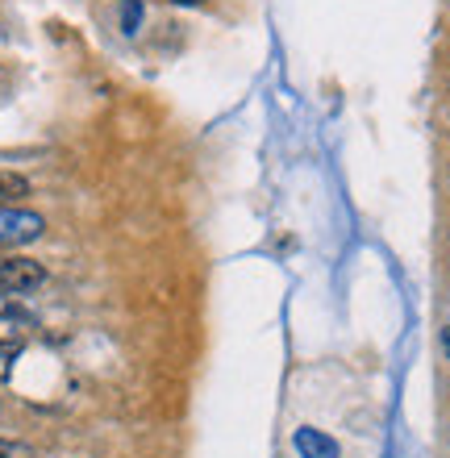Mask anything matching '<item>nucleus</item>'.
Returning a JSON list of instances; mask_svg holds the SVG:
<instances>
[{"label":"nucleus","instance_id":"f257e3e1","mask_svg":"<svg viewBox=\"0 0 450 458\" xmlns=\"http://www.w3.org/2000/svg\"><path fill=\"white\" fill-rule=\"evenodd\" d=\"M47 233V221L42 213H30V208H0V250H17V246H30Z\"/></svg>","mask_w":450,"mask_h":458},{"label":"nucleus","instance_id":"f03ea898","mask_svg":"<svg viewBox=\"0 0 450 458\" xmlns=\"http://www.w3.org/2000/svg\"><path fill=\"white\" fill-rule=\"evenodd\" d=\"M47 284V267L34 263V259H21V254H9V259H0V292H9V296H25V292H34Z\"/></svg>","mask_w":450,"mask_h":458},{"label":"nucleus","instance_id":"7ed1b4c3","mask_svg":"<svg viewBox=\"0 0 450 458\" xmlns=\"http://www.w3.org/2000/svg\"><path fill=\"white\" fill-rule=\"evenodd\" d=\"M293 446H296L301 458H338L342 454L338 442H334L329 434H321V429H313V425H301V429H296Z\"/></svg>","mask_w":450,"mask_h":458},{"label":"nucleus","instance_id":"20e7f679","mask_svg":"<svg viewBox=\"0 0 450 458\" xmlns=\"http://www.w3.org/2000/svg\"><path fill=\"white\" fill-rule=\"evenodd\" d=\"M21 196H30V180H25V175H17V171H0V208L17 205Z\"/></svg>","mask_w":450,"mask_h":458},{"label":"nucleus","instance_id":"39448f33","mask_svg":"<svg viewBox=\"0 0 450 458\" xmlns=\"http://www.w3.org/2000/svg\"><path fill=\"white\" fill-rule=\"evenodd\" d=\"M17 354H21V346L9 338H0V379H9L13 375V362H17Z\"/></svg>","mask_w":450,"mask_h":458},{"label":"nucleus","instance_id":"423d86ee","mask_svg":"<svg viewBox=\"0 0 450 458\" xmlns=\"http://www.w3.org/2000/svg\"><path fill=\"white\" fill-rule=\"evenodd\" d=\"M138 21H142V0H125L122 30H125V34H138Z\"/></svg>","mask_w":450,"mask_h":458},{"label":"nucleus","instance_id":"0eeeda50","mask_svg":"<svg viewBox=\"0 0 450 458\" xmlns=\"http://www.w3.org/2000/svg\"><path fill=\"white\" fill-rule=\"evenodd\" d=\"M21 296H9V292H0V321H17L21 317Z\"/></svg>","mask_w":450,"mask_h":458},{"label":"nucleus","instance_id":"6e6552de","mask_svg":"<svg viewBox=\"0 0 450 458\" xmlns=\"http://www.w3.org/2000/svg\"><path fill=\"white\" fill-rule=\"evenodd\" d=\"M167 4H183V9H196V4H205V0H167Z\"/></svg>","mask_w":450,"mask_h":458}]
</instances>
